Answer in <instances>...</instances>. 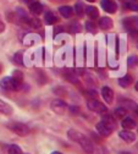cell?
<instances>
[{
    "label": "cell",
    "mask_w": 138,
    "mask_h": 154,
    "mask_svg": "<svg viewBox=\"0 0 138 154\" xmlns=\"http://www.w3.org/2000/svg\"><path fill=\"white\" fill-rule=\"evenodd\" d=\"M67 137H69L71 141H73L75 143L80 144V146L82 147V149H83L86 153H88V154H94L95 148H94L93 142H92L87 136H84L82 132L76 131V130H69V131H67Z\"/></svg>",
    "instance_id": "6da1fadb"
},
{
    "label": "cell",
    "mask_w": 138,
    "mask_h": 154,
    "mask_svg": "<svg viewBox=\"0 0 138 154\" xmlns=\"http://www.w3.org/2000/svg\"><path fill=\"white\" fill-rule=\"evenodd\" d=\"M87 108L90 111L97 112V114H100V115H104L105 112H108L106 106L103 103H100L99 100H97V99H89L87 102Z\"/></svg>",
    "instance_id": "5b68a950"
},
{
    "label": "cell",
    "mask_w": 138,
    "mask_h": 154,
    "mask_svg": "<svg viewBox=\"0 0 138 154\" xmlns=\"http://www.w3.org/2000/svg\"><path fill=\"white\" fill-rule=\"evenodd\" d=\"M26 20V22L28 23V26L31 27V28H34V29H37V28H39L41 27V21L38 20V18H33V17H26L25 18Z\"/></svg>",
    "instance_id": "d6986e66"
},
{
    "label": "cell",
    "mask_w": 138,
    "mask_h": 154,
    "mask_svg": "<svg viewBox=\"0 0 138 154\" xmlns=\"http://www.w3.org/2000/svg\"><path fill=\"white\" fill-rule=\"evenodd\" d=\"M12 79H14L15 81H17L18 83H22V81H23V73H22L21 71H18V70H16V71H14V75H12Z\"/></svg>",
    "instance_id": "7402d4cb"
},
{
    "label": "cell",
    "mask_w": 138,
    "mask_h": 154,
    "mask_svg": "<svg viewBox=\"0 0 138 154\" xmlns=\"http://www.w3.org/2000/svg\"><path fill=\"white\" fill-rule=\"evenodd\" d=\"M136 21H137L136 18H132V17L124 20V25H125V27L130 31V33H131L132 35H136V34L138 33V26H137V23H134Z\"/></svg>",
    "instance_id": "52a82bcc"
},
{
    "label": "cell",
    "mask_w": 138,
    "mask_h": 154,
    "mask_svg": "<svg viewBox=\"0 0 138 154\" xmlns=\"http://www.w3.org/2000/svg\"><path fill=\"white\" fill-rule=\"evenodd\" d=\"M29 10L34 15H41L43 12V5L41 3H38L37 0H35V2H33V3L29 4Z\"/></svg>",
    "instance_id": "4fadbf2b"
},
{
    "label": "cell",
    "mask_w": 138,
    "mask_h": 154,
    "mask_svg": "<svg viewBox=\"0 0 138 154\" xmlns=\"http://www.w3.org/2000/svg\"><path fill=\"white\" fill-rule=\"evenodd\" d=\"M86 28H87V31H88L89 33H97V26H95V23L92 22V21H88V22L86 23Z\"/></svg>",
    "instance_id": "cb8c5ba5"
},
{
    "label": "cell",
    "mask_w": 138,
    "mask_h": 154,
    "mask_svg": "<svg viewBox=\"0 0 138 154\" xmlns=\"http://www.w3.org/2000/svg\"><path fill=\"white\" fill-rule=\"evenodd\" d=\"M102 97L104 98V100L108 104H111L112 100H114V91L110 87H108V86L103 87L102 88Z\"/></svg>",
    "instance_id": "30bf717a"
},
{
    "label": "cell",
    "mask_w": 138,
    "mask_h": 154,
    "mask_svg": "<svg viewBox=\"0 0 138 154\" xmlns=\"http://www.w3.org/2000/svg\"><path fill=\"white\" fill-rule=\"evenodd\" d=\"M114 115H115V118H116V119H124L126 115H127V109L124 108V106H120V108L115 109Z\"/></svg>",
    "instance_id": "ffe728a7"
},
{
    "label": "cell",
    "mask_w": 138,
    "mask_h": 154,
    "mask_svg": "<svg viewBox=\"0 0 138 154\" xmlns=\"http://www.w3.org/2000/svg\"><path fill=\"white\" fill-rule=\"evenodd\" d=\"M4 31H5V23L0 20V33H3Z\"/></svg>",
    "instance_id": "f546056e"
},
{
    "label": "cell",
    "mask_w": 138,
    "mask_h": 154,
    "mask_svg": "<svg viewBox=\"0 0 138 154\" xmlns=\"http://www.w3.org/2000/svg\"><path fill=\"white\" fill-rule=\"evenodd\" d=\"M102 8L109 14H115L117 10V4L114 2V0H103Z\"/></svg>",
    "instance_id": "9c48e42d"
},
{
    "label": "cell",
    "mask_w": 138,
    "mask_h": 154,
    "mask_svg": "<svg viewBox=\"0 0 138 154\" xmlns=\"http://www.w3.org/2000/svg\"><path fill=\"white\" fill-rule=\"evenodd\" d=\"M134 88H136V91H137V92H138V81H137V82H136V85H134Z\"/></svg>",
    "instance_id": "836d02e7"
},
{
    "label": "cell",
    "mask_w": 138,
    "mask_h": 154,
    "mask_svg": "<svg viewBox=\"0 0 138 154\" xmlns=\"http://www.w3.org/2000/svg\"><path fill=\"white\" fill-rule=\"evenodd\" d=\"M137 48H138V41H137Z\"/></svg>",
    "instance_id": "74e56055"
},
{
    "label": "cell",
    "mask_w": 138,
    "mask_h": 154,
    "mask_svg": "<svg viewBox=\"0 0 138 154\" xmlns=\"http://www.w3.org/2000/svg\"><path fill=\"white\" fill-rule=\"evenodd\" d=\"M12 111H14L12 108H11L6 102H4V100L0 99V112L4 114V115H11Z\"/></svg>",
    "instance_id": "2e32d148"
},
{
    "label": "cell",
    "mask_w": 138,
    "mask_h": 154,
    "mask_svg": "<svg viewBox=\"0 0 138 154\" xmlns=\"http://www.w3.org/2000/svg\"><path fill=\"white\" fill-rule=\"evenodd\" d=\"M51 109H53L54 112L63 115V114H65L69 110V105L64 100H61V99H55L51 103Z\"/></svg>",
    "instance_id": "8992f818"
},
{
    "label": "cell",
    "mask_w": 138,
    "mask_h": 154,
    "mask_svg": "<svg viewBox=\"0 0 138 154\" xmlns=\"http://www.w3.org/2000/svg\"><path fill=\"white\" fill-rule=\"evenodd\" d=\"M6 127L12 131L15 134H17V136H21V137H25V136H28V134L31 133V130L27 125L25 124H21V122H17V121H12V122H9L6 125Z\"/></svg>",
    "instance_id": "3957f363"
},
{
    "label": "cell",
    "mask_w": 138,
    "mask_h": 154,
    "mask_svg": "<svg viewBox=\"0 0 138 154\" xmlns=\"http://www.w3.org/2000/svg\"><path fill=\"white\" fill-rule=\"evenodd\" d=\"M44 21H45L48 25H55V23L57 22V17L55 16L54 12L48 11V12L44 15Z\"/></svg>",
    "instance_id": "e0dca14e"
},
{
    "label": "cell",
    "mask_w": 138,
    "mask_h": 154,
    "mask_svg": "<svg viewBox=\"0 0 138 154\" xmlns=\"http://www.w3.org/2000/svg\"><path fill=\"white\" fill-rule=\"evenodd\" d=\"M59 12L61 14L63 17L70 18V17H72V15H73V9H72L71 6H60V8H59Z\"/></svg>",
    "instance_id": "9a60e30c"
},
{
    "label": "cell",
    "mask_w": 138,
    "mask_h": 154,
    "mask_svg": "<svg viewBox=\"0 0 138 154\" xmlns=\"http://www.w3.org/2000/svg\"><path fill=\"white\" fill-rule=\"evenodd\" d=\"M121 126L125 128V130H133L136 126H137V122L134 121V119H132V118H127V116H125L124 118V120H122V122H121Z\"/></svg>",
    "instance_id": "7c38bea8"
},
{
    "label": "cell",
    "mask_w": 138,
    "mask_h": 154,
    "mask_svg": "<svg viewBox=\"0 0 138 154\" xmlns=\"http://www.w3.org/2000/svg\"><path fill=\"white\" fill-rule=\"evenodd\" d=\"M86 11H87V15L89 16V18H92V20H95V18L99 17V10L95 6H88L86 9Z\"/></svg>",
    "instance_id": "ac0fdd59"
},
{
    "label": "cell",
    "mask_w": 138,
    "mask_h": 154,
    "mask_svg": "<svg viewBox=\"0 0 138 154\" xmlns=\"http://www.w3.org/2000/svg\"><path fill=\"white\" fill-rule=\"evenodd\" d=\"M98 23H99V27L102 29H105V31L112 28V26H114V21L111 20L110 17H102Z\"/></svg>",
    "instance_id": "8fae6325"
},
{
    "label": "cell",
    "mask_w": 138,
    "mask_h": 154,
    "mask_svg": "<svg viewBox=\"0 0 138 154\" xmlns=\"http://www.w3.org/2000/svg\"><path fill=\"white\" fill-rule=\"evenodd\" d=\"M8 154H22V149L16 144H11L8 148Z\"/></svg>",
    "instance_id": "44dd1931"
},
{
    "label": "cell",
    "mask_w": 138,
    "mask_h": 154,
    "mask_svg": "<svg viewBox=\"0 0 138 154\" xmlns=\"http://www.w3.org/2000/svg\"><path fill=\"white\" fill-rule=\"evenodd\" d=\"M127 63H128V66H130V67H133V66H136L137 63H138V57H137V56H130L128 60H127Z\"/></svg>",
    "instance_id": "d4e9b609"
},
{
    "label": "cell",
    "mask_w": 138,
    "mask_h": 154,
    "mask_svg": "<svg viewBox=\"0 0 138 154\" xmlns=\"http://www.w3.org/2000/svg\"><path fill=\"white\" fill-rule=\"evenodd\" d=\"M69 110H70V112H71L72 115H78V114L81 112V109L78 108V106H70Z\"/></svg>",
    "instance_id": "83f0119b"
},
{
    "label": "cell",
    "mask_w": 138,
    "mask_h": 154,
    "mask_svg": "<svg viewBox=\"0 0 138 154\" xmlns=\"http://www.w3.org/2000/svg\"><path fill=\"white\" fill-rule=\"evenodd\" d=\"M2 71H3V66H2V64H0V73H2Z\"/></svg>",
    "instance_id": "d590c367"
},
{
    "label": "cell",
    "mask_w": 138,
    "mask_h": 154,
    "mask_svg": "<svg viewBox=\"0 0 138 154\" xmlns=\"http://www.w3.org/2000/svg\"><path fill=\"white\" fill-rule=\"evenodd\" d=\"M119 137L125 141L126 143H132L136 141V134L133 132H131V130H124L119 132Z\"/></svg>",
    "instance_id": "ba28073f"
},
{
    "label": "cell",
    "mask_w": 138,
    "mask_h": 154,
    "mask_svg": "<svg viewBox=\"0 0 138 154\" xmlns=\"http://www.w3.org/2000/svg\"><path fill=\"white\" fill-rule=\"evenodd\" d=\"M127 8H128L130 10H132V11H138V3H136V2H130V3H127Z\"/></svg>",
    "instance_id": "4316f807"
},
{
    "label": "cell",
    "mask_w": 138,
    "mask_h": 154,
    "mask_svg": "<svg viewBox=\"0 0 138 154\" xmlns=\"http://www.w3.org/2000/svg\"><path fill=\"white\" fill-rule=\"evenodd\" d=\"M95 128H97V132L102 134L103 137H109L116 130V124L114 120H103L95 125Z\"/></svg>",
    "instance_id": "7a4b0ae2"
},
{
    "label": "cell",
    "mask_w": 138,
    "mask_h": 154,
    "mask_svg": "<svg viewBox=\"0 0 138 154\" xmlns=\"http://www.w3.org/2000/svg\"><path fill=\"white\" fill-rule=\"evenodd\" d=\"M75 9H76V14L80 16V17L83 15V5L81 3H77L76 6H75Z\"/></svg>",
    "instance_id": "484cf974"
},
{
    "label": "cell",
    "mask_w": 138,
    "mask_h": 154,
    "mask_svg": "<svg viewBox=\"0 0 138 154\" xmlns=\"http://www.w3.org/2000/svg\"><path fill=\"white\" fill-rule=\"evenodd\" d=\"M133 82V79H132V76L131 75H126L124 77H121V79H119V85L122 87V88H127L132 85Z\"/></svg>",
    "instance_id": "5bb4252c"
},
{
    "label": "cell",
    "mask_w": 138,
    "mask_h": 154,
    "mask_svg": "<svg viewBox=\"0 0 138 154\" xmlns=\"http://www.w3.org/2000/svg\"><path fill=\"white\" fill-rule=\"evenodd\" d=\"M51 154H63V153H60V152H53Z\"/></svg>",
    "instance_id": "e575fe53"
},
{
    "label": "cell",
    "mask_w": 138,
    "mask_h": 154,
    "mask_svg": "<svg viewBox=\"0 0 138 154\" xmlns=\"http://www.w3.org/2000/svg\"><path fill=\"white\" fill-rule=\"evenodd\" d=\"M87 2H89V3H93V2H95V0H87Z\"/></svg>",
    "instance_id": "8d00e7d4"
},
{
    "label": "cell",
    "mask_w": 138,
    "mask_h": 154,
    "mask_svg": "<svg viewBox=\"0 0 138 154\" xmlns=\"http://www.w3.org/2000/svg\"><path fill=\"white\" fill-rule=\"evenodd\" d=\"M133 110H134V112H136V114L138 115V105H136V108H134Z\"/></svg>",
    "instance_id": "d6a6232c"
},
{
    "label": "cell",
    "mask_w": 138,
    "mask_h": 154,
    "mask_svg": "<svg viewBox=\"0 0 138 154\" xmlns=\"http://www.w3.org/2000/svg\"><path fill=\"white\" fill-rule=\"evenodd\" d=\"M14 60H15V63L17 65H23V55H22V53L21 51L16 53L15 56H14Z\"/></svg>",
    "instance_id": "603a6c76"
},
{
    "label": "cell",
    "mask_w": 138,
    "mask_h": 154,
    "mask_svg": "<svg viewBox=\"0 0 138 154\" xmlns=\"http://www.w3.org/2000/svg\"><path fill=\"white\" fill-rule=\"evenodd\" d=\"M25 3H27V4H31V3H33V2H35V0H23Z\"/></svg>",
    "instance_id": "4dcf8cb0"
},
{
    "label": "cell",
    "mask_w": 138,
    "mask_h": 154,
    "mask_svg": "<svg viewBox=\"0 0 138 154\" xmlns=\"http://www.w3.org/2000/svg\"><path fill=\"white\" fill-rule=\"evenodd\" d=\"M0 87L5 91L17 92L22 88V83H18L17 81H15L12 79V77H4V79L0 81Z\"/></svg>",
    "instance_id": "277c9868"
},
{
    "label": "cell",
    "mask_w": 138,
    "mask_h": 154,
    "mask_svg": "<svg viewBox=\"0 0 138 154\" xmlns=\"http://www.w3.org/2000/svg\"><path fill=\"white\" fill-rule=\"evenodd\" d=\"M119 154H132V153H130V152H125V150H122V152H119Z\"/></svg>",
    "instance_id": "1f68e13d"
},
{
    "label": "cell",
    "mask_w": 138,
    "mask_h": 154,
    "mask_svg": "<svg viewBox=\"0 0 138 154\" xmlns=\"http://www.w3.org/2000/svg\"><path fill=\"white\" fill-rule=\"evenodd\" d=\"M70 29L72 31V33H80V31H81V26L78 25V23H75Z\"/></svg>",
    "instance_id": "f1b7e54d"
}]
</instances>
